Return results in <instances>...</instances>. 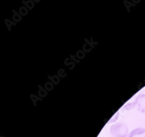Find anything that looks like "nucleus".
Masks as SVG:
<instances>
[{
	"mask_svg": "<svg viewBox=\"0 0 145 137\" xmlns=\"http://www.w3.org/2000/svg\"><path fill=\"white\" fill-rule=\"evenodd\" d=\"M128 137H145V128H138L133 130Z\"/></svg>",
	"mask_w": 145,
	"mask_h": 137,
	"instance_id": "obj_3",
	"label": "nucleus"
},
{
	"mask_svg": "<svg viewBox=\"0 0 145 137\" xmlns=\"http://www.w3.org/2000/svg\"><path fill=\"white\" fill-rule=\"evenodd\" d=\"M110 132L112 137H127L129 135L128 126L122 122L117 123L112 126Z\"/></svg>",
	"mask_w": 145,
	"mask_h": 137,
	"instance_id": "obj_1",
	"label": "nucleus"
},
{
	"mask_svg": "<svg viewBox=\"0 0 145 137\" xmlns=\"http://www.w3.org/2000/svg\"><path fill=\"white\" fill-rule=\"evenodd\" d=\"M136 99L138 102V110L142 113H145V94L139 95Z\"/></svg>",
	"mask_w": 145,
	"mask_h": 137,
	"instance_id": "obj_2",
	"label": "nucleus"
}]
</instances>
